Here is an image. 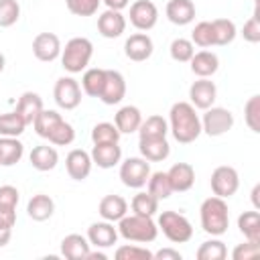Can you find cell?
<instances>
[{
  "label": "cell",
  "mask_w": 260,
  "mask_h": 260,
  "mask_svg": "<svg viewBox=\"0 0 260 260\" xmlns=\"http://www.w3.org/2000/svg\"><path fill=\"white\" fill-rule=\"evenodd\" d=\"M169 132L179 144H191L201 136V116L189 102H175L169 110Z\"/></svg>",
  "instance_id": "1"
},
{
  "label": "cell",
  "mask_w": 260,
  "mask_h": 260,
  "mask_svg": "<svg viewBox=\"0 0 260 260\" xmlns=\"http://www.w3.org/2000/svg\"><path fill=\"white\" fill-rule=\"evenodd\" d=\"M199 219H201V228L205 234L209 236H223L230 228V209H228V201L211 195L207 197L201 207H199Z\"/></svg>",
  "instance_id": "2"
},
{
  "label": "cell",
  "mask_w": 260,
  "mask_h": 260,
  "mask_svg": "<svg viewBox=\"0 0 260 260\" xmlns=\"http://www.w3.org/2000/svg\"><path fill=\"white\" fill-rule=\"evenodd\" d=\"M118 236H122L128 242H138V244H150L158 236V225L152 217L146 215H136V213H126L118 221Z\"/></svg>",
  "instance_id": "3"
},
{
  "label": "cell",
  "mask_w": 260,
  "mask_h": 260,
  "mask_svg": "<svg viewBox=\"0 0 260 260\" xmlns=\"http://www.w3.org/2000/svg\"><path fill=\"white\" fill-rule=\"evenodd\" d=\"M93 55V43L85 37H73L61 49V65L67 73L75 75L87 69Z\"/></svg>",
  "instance_id": "4"
},
{
  "label": "cell",
  "mask_w": 260,
  "mask_h": 260,
  "mask_svg": "<svg viewBox=\"0 0 260 260\" xmlns=\"http://www.w3.org/2000/svg\"><path fill=\"white\" fill-rule=\"evenodd\" d=\"M156 225H158V232H162L165 238L173 244H185L193 238L191 221L179 211H173V209L160 211L158 219H156Z\"/></svg>",
  "instance_id": "5"
},
{
  "label": "cell",
  "mask_w": 260,
  "mask_h": 260,
  "mask_svg": "<svg viewBox=\"0 0 260 260\" xmlns=\"http://www.w3.org/2000/svg\"><path fill=\"white\" fill-rule=\"evenodd\" d=\"M205 114L201 116V132H205L211 138L223 136L234 128V114L228 108L221 106H211L203 110Z\"/></svg>",
  "instance_id": "6"
},
{
  "label": "cell",
  "mask_w": 260,
  "mask_h": 260,
  "mask_svg": "<svg viewBox=\"0 0 260 260\" xmlns=\"http://www.w3.org/2000/svg\"><path fill=\"white\" fill-rule=\"evenodd\" d=\"M150 177V162L142 156H128L120 160V181L130 189H142Z\"/></svg>",
  "instance_id": "7"
},
{
  "label": "cell",
  "mask_w": 260,
  "mask_h": 260,
  "mask_svg": "<svg viewBox=\"0 0 260 260\" xmlns=\"http://www.w3.org/2000/svg\"><path fill=\"white\" fill-rule=\"evenodd\" d=\"M53 100L61 110H75L81 104V85L71 75L59 77L53 87Z\"/></svg>",
  "instance_id": "8"
},
{
  "label": "cell",
  "mask_w": 260,
  "mask_h": 260,
  "mask_svg": "<svg viewBox=\"0 0 260 260\" xmlns=\"http://www.w3.org/2000/svg\"><path fill=\"white\" fill-rule=\"evenodd\" d=\"M209 185H211L213 195H217L221 199H230L232 195H236V191L240 187V175H238V171L234 167L221 165V167L213 169Z\"/></svg>",
  "instance_id": "9"
},
{
  "label": "cell",
  "mask_w": 260,
  "mask_h": 260,
  "mask_svg": "<svg viewBox=\"0 0 260 260\" xmlns=\"http://www.w3.org/2000/svg\"><path fill=\"white\" fill-rule=\"evenodd\" d=\"M130 24L140 30V32H146L150 28L156 26L158 22V8L154 2L150 0H136L130 4Z\"/></svg>",
  "instance_id": "10"
},
{
  "label": "cell",
  "mask_w": 260,
  "mask_h": 260,
  "mask_svg": "<svg viewBox=\"0 0 260 260\" xmlns=\"http://www.w3.org/2000/svg\"><path fill=\"white\" fill-rule=\"evenodd\" d=\"M217 100V87L209 77H199L189 87V104L195 110H207Z\"/></svg>",
  "instance_id": "11"
},
{
  "label": "cell",
  "mask_w": 260,
  "mask_h": 260,
  "mask_svg": "<svg viewBox=\"0 0 260 260\" xmlns=\"http://www.w3.org/2000/svg\"><path fill=\"white\" fill-rule=\"evenodd\" d=\"M61 39L55 32H39L32 39V55L43 63H51L61 57Z\"/></svg>",
  "instance_id": "12"
},
{
  "label": "cell",
  "mask_w": 260,
  "mask_h": 260,
  "mask_svg": "<svg viewBox=\"0 0 260 260\" xmlns=\"http://www.w3.org/2000/svg\"><path fill=\"white\" fill-rule=\"evenodd\" d=\"M126 95V79L120 71L116 69H106V79H104V87L100 93V100L106 106H116L124 100Z\"/></svg>",
  "instance_id": "13"
},
{
  "label": "cell",
  "mask_w": 260,
  "mask_h": 260,
  "mask_svg": "<svg viewBox=\"0 0 260 260\" xmlns=\"http://www.w3.org/2000/svg\"><path fill=\"white\" fill-rule=\"evenodd\" d=\"M91 167H93V160L89 152H85L83 148H73L65 156V171L73 181H85L91 173Z\"/></svg>",
  "instance_id": "14"
},
{
  "label": "cell",
  "mask_w": 260,
  "mask_h": 260,
  "mask_svg": "<svg viewBox=\"0 0 260 260\" xmlns=\"http://www.w3.org/2000/svg\"><path fill=\"white\" fill-rule=\"evenodd\" d=\"M152 51H154V43L146 32H134L124 43V55L134 63H142L150 59Z\"/></svg>",
  "instance_id": "15"
},
{
  "label": "cell",
  "mask_w": 260,
  "mask_h": 260,
  "mask_svg": "<svg viewBox=\"0 0 260 260\" xmlns=\"http://www.w3.org/2000/svg\"><path fill=\"white\" fill-rule=\"evenodd\" d=\"M87 242L93 246V248H112L116 242H118V230L114 228L112 221H93L89 228H87Z\"/></svg>",
  "instance_id": "16"
},
{
  "label": "cell",
  "mask_w": 260,
  "mask_h": 260,
  "mask_svg": "<svg viewBox=\"0 0 260 260\" xmlns=\"http://www.w3.org/2000/svg\"><path fill=\"white\" fill-rule=\"evenodd\" d=\"M18 201H20V193L14 185H0V223L2 225L14 228Z\"/></svg>",
  "instance_id": "17"
},
{
  "label": "cell",
  "mask_w": 260,
  "mask_h": 260,
  "mask_svg": "<svg viewBox=\"0 0 260 260\" xmlns=\"http://www.w3.org/2000/svg\"><path fill=\"white\" fill-rule=\"evenodd\" d=\"M126 30V16L120 10H110L106 8L98 16V32L104 39H118Z\"/></svg>",
  "instance_id": "18"
},
{
  "label": "cell",
  "mask_w": 260,
  "mask_h": 260,
  "mask_svg": "<svg viewBox=\"0 0 260 260\" xmlns=\"http://www.w3.org/2000/svg\"><path fill=\"white\" fill-rule=\"evenodd\" d=\"M89 156L100 169H114L122 160V146L118 142H100L93 144Z\"/></svg>",
  "instance_id": "19"
},
{
  "label": "cell",
  "mask_w": 260,
  "mask_h": 260,
  "mask_svg": "<svg viewBox=\"0 0 260 260\" xmlns=\"http://www.w3.org/2000/svg\"><path fill=\"white\" fill-rule=\"evenodd\" d=\"M167 177L173 187V193H185L195 185V169L189 162H175L167 171Z\"/></svg>",
  "instance_id": "20"
},
{
  "label": "cell",
  "mask_w": 260,
  "mask_h": 260,
  "mask_svg": "<svg viewBox=\"0 0 260 260\" xmlns=\"http://www.w3.org/2000/svg\"><path fill=\"white\" fill-rule=\"evenodd\" d=\"M138 150L140 156L148 162H162L171 154V144L165 138H138Z\"/></svg>",
  "instance_id": "21"
},
{
  "label": "cell",
  "mask_w": 260,
  "mask_h": 260,
  "mask_svg": "<svg viewBox=\"0 0 260 260\" xmlns=\"http://www.w3.org/2000/svg\"><path fill=\"white\" fill-rule=\"evenodd\" d=\"M195 4L193 0H169L165 14L169 18V22L177 24V26H187L195 20Z\"/></svg>",
  "instance_id": "22"
},
{
  "label": "cell",
  "mask_w": 260,
  "mask_h": 260,
  "mask_svg": "<svg viewBox=\"0 0 260 260\" xmlns=\"http://www.w3.org/2000/svg\"><path fill=\"white\" fill-rule=\"evenodd\" d=\"M43 108H45L43 106V98L37 91H22L18 102H16V110L14 112L24 120L26 126H30L35 122V118L41 114Z\"/></svg>",
  "instance_id": "23"
},
{
  "label": "cell",
  "mask_w": 260,
  "mask_h": 260,
  "mask_svg": "<svg viewBox=\"0 0 260 260\" xmlns=\"http://www.w3.org/2000/svg\"><path fill=\"white\" fill-rule=\"evenodd\" d=\"M91 250V244L81 234H69L61 240V256L67 260H85Z\"/></svg>",
  "instance_id": "24"
},
{
  "label": "cell",
  "mask_w": 260,
  "mask_h": 260,
  "mask_svg": "<svg viewBox=\"0 0 260 260\" xmlns=\"http://www.w3.org/2000/svg\"><path fill=\"white\" fill-rule=\"evenodd\" d=\"M28 160H30V167L41 171V173H47V171H53L59 162V152L55 146H49V144H39L30 150L28 154Z\"/></svg>",
  "instance_id": "25"
},
{
  "label": "cell",
  "mask_w": 260,
  "mask_h": 260,
  "mask_svg": "<svg viewBox=\"0 0 260 260\" xmlns=\"http://www.w3.org/2000/svg\"><path fill=\"white\" fill-rule=\"evenodd\" d=\"M98 213L106 221H120L128 213V201L122 195H106L98 205Z\"/></svg>",
  "instance_id": "26"
},
{
  "label": "cell",
  "mask_w": 260,
  "mask_h": 260,
  "mask_svg": "<svg viewBox=\"0 0 260 260\" xmlns=\"http://www.w3.org/2000/svg\"><path fill=\"white\" fill-rule=\"evenodd\" d=\"M189 63H191V71L197 77H211L219 69V57L213 51H207V49L193 53Z\"/></svg>",
  "instance_id": "27"
},
{
  "label": "cell",
  "mask_w": 260,
  "mask_h": 260,
  "mask_svg": "<svg viewBox=\"0 0 260 260\" xmlns=\"http://www.w3.org/2000/svg\"><path fill=\"white\" fill-rule=\"evenodd\" d=\"M114 124H116V128H118L120 134L138 132V128L142 124V112L136 106H122L114 114Z\"/></svg>",
  "instance_id": "28"
},
{
  "label": "cell",
  "mask_w": 260,
  "mask_h": 260,
  "mask_svg": "<svg viewBox=\"0 0 260 260\" xmlns=\"http://www.w3.org/2000/svg\"><path fill=\"white\" fill-rule=\"evenodd\" d=\"M26 213L35 221H47L55 213V201L47 193H37L26 203Z\"/></svg>",
  "instance_id": "29"
},
{
  "label": "cell",
  "mask_w": 260,
  "mask_h": 260,
  "mask_svg": "<svg viewBox=\"0 0 260 260\" xmlns=\"http://www.w3.org/2000/svg\"><path fill=\"white\" fill-rule=\"evenodd\" d=\"M24 154V144L16 136H0V167L16 165Z\"/></svg>",
  "instance_id": "30"
},
{
  "label": "cell",
  "mask_w": 260,
  "mask_h": 260,
  "mask_svg": "<svg viewBox=\"0 0 260 260\" xmlns=\"http://www.w3.org/2000/svg\"><path fill=\"white\" fill-rule=\"evenodd\" d=\"M238 230L250 242H260V213L258 209L244 211L238 215Z\"/></svg>",
  "instance_id": "31"
},
{
  "label": "cell",
  "mask_w": 260,
  "mask_h": 260,
  "mask_svg": "<svg viewBox=\"0 0 260 260\" xmlns=\"http://www.w3.org/2000/svg\"><path fill=\"white\" fill-rule=\"evenodd\" d=\"M104 79H106V69H102V67L85 69L81 75V91L87 93L89 98H100Z\"/></svg>",
  "instance_id": "32"
},
{
  "label": "cell",
  "mask_w": 260,
  "mask_h": 260,
  "mask_svg": "<svg viewBox=\"0 0 260 260\" xmlns=\"http://www.w3.org/2000/svg\"><path fill=\"white\" fill-rule=\"evenodd\" d=\"M167 134H169V122L158 114L142 120L138 128V138H165Z\"/></svg>",
  "instance_id": "33"
},
{
  "label": "cell",
  "mask_w": 260,
  "mask_h": 260,
  "mask_svg": "<svg viewBox=\"0 0 260 260\" xmlns=\"http://www.w3.org/2000/svg\"><path fill=\"white\" fill-rule=\"evenodd\" d=\"M63 120V116L57 112V110H41V114L35 118V122H32V128H35V132H37V136H41V138H49V134L55 130V126L59 124Z\"/></svg>",
  "instance_id": "34"
},
{
  "label": "cell",
  "mask_w": 260,
  "mask_h": 260,
  "mask_svg": "<svg viewBox=\"0 0 260 260\" xmlns=\"http://www.w3.org/2000/svg\"><path fill=\"white\" fill-rule=\"evenodd\" d=\"M211 28H213V39H215L217 47H225V45L234 43V39L238 37V28H236L234 20H230V18L211 20Z\"/></svg>",
  "instance_id": "35"
},
{
  "label": "cell",
  "mask_w": 260,
  "mask_h": 260,
  "mask_svg": "<svg viewBox=\"0 0 260 260\" xmlns=\"http://www.w3.org/2000/svg\"><path fill=\"white\" fill-rule=\"evenodd\" d=\"M132 213L136 215H146V217H154L158 211V199L154 195H150L148 191H138L132 201H130Z\"/></svg>",
  "instance_id": "36"
},
{
  "label": "cell",
  "mask_w": 260,
  "mask_h": 260,
  "mask_svg": "<svg viewBox=\"0 0 260 260\" xmlns=\"http://www.w3.org/2000/svg\"><path fill=\"white\" fill-rule=\"evenodd\" d=\"M146 191H148L150 195H154L158 201L169 199L171 193H173V187H171V183H169L167 173H165V171H154V173H150V177H148V181H146Z\"/></svg>",
  "instance_id": "37"
},
{
  "label": "cell",
  "mask_w": 260,
  "mask_h": 260,
  "mask_svg": "<svg viewBox=\"0 0 260 260\" xmlns=\"http://www.w3.org/2000/svg\"><path fill=\"white\" fill-rule=\"evenodd\" d=\"M197 260H223L228 256V248L221 240H217L215 236H211V240H205L199 248H197Z\"/></svg>",
  "instance_id": "38"
},
{
  "label": "cell",
  "mask_w": 260,
  "mask_h": 260,
  "mask_svg": "<svg viewBox=\"0 0 260 260\" xmlns=\"http://www.w3.org/2000/svg\"><path fill=\"white\" fill-rule=\"evenodd\" d=\"M195 53V45L191 43V39H183V37H177L171 41L169 45V55L173 61L177 63H189L191 57Z\"/></svg>",
  "instance_id": "39"
},
{
  "label": "cell",
  "mask_w": 260,
  "mask_h": 260,
  "mask_svg": "<svg viewBox=\"0 0 260 260\" xmlns=\"http://www.w3.org/2000/svg\"><path fill=\"white\" fill-rule=\"evenodd\" d=\"M26 124L16 112H6L0 114V136H20L24 132Z\"/></svg>",
  "instance_id": "40"
},
{
  "label": "cell",
  "mask_w": 260,
  "mask_h": 260,
  "mask_svg": "<svg viewBox=\"0 0 260 260\" xmlns=\"http://www.w3.org/2000/svg\"><path fill=\"white\" fill-rule=\"evenodd\" d=\"M49 144H53V146H69L73 140H75V128L63 118L57 126H55V130L49 134Z\"/></svg>",
  "instance_id": "41"
},
{
  "label": "cell",
  "mask_w": 260,
  "mask_h": 260,
  "mask_svg": "<svg viewBox=\"0 0 260 260\" xmlns=\"http://www.w3.org/2000/svg\"><path fill=\"white\" fill-rule=\"evenodd\" d=\"M120 132L116 128L114 122H98L91 128V142L100 144V142H120Z\"/></svg>",
  "instance_id": "42"
},
{
  "label": "cell",
  "mask_w": 260,
  "mask_h": 260,
  "mask_svg": "<svg viewBox=\"0 0 260 260\" xmlns=\"http://www.w3.org/2000/svg\"><path fill=\"white\" fill-rule=\"evenodd\" d=\"M191 43L201 47V49H209L215 45V39H213V28H211V22L209 20H201L195 24L193 32H191Z\"/></svg>",
  "instance_id": "43"
},
{
  "label": "cell",
  "mask_w": 260,
  "mask_h": 260,
  "mask_svg": "<svg viewBox=\"0 0 260 260\" xmlns=\"http://www.w3.org/2000/svg\"><path fill=\"white\" fill-rule=\"evenodd\" d=\"M244 122L252 132H260V95H252L244 104Z\"/></svg>",
  "instance_id": "44"
},
{
  "label": "cell",
  "mask_w": 260,
  "mask_h": 260,
  "mask_svg": "<svg viewBox=\"0 0 260 260\" xmlns=\"http://www.w3.org/2000/svg\"><path fill=\"white\" fill-rule=\"evenodd\" d=\"M20 18L18 0H0V28H8L16 24Z\"/></svg>",
  "instance_id": "45"
},
{
  "label": "cell",
  "mask_w": 260,
  "mask_h": 260,
  "mask_svg": "<svg viewBox=\"0 0 260 260\" xmlns=\"http://www.w3.org/2000/svg\"><path fill=\"white\" fill-rule=\"evenodd\" d=\"M116 260H152V252L142 248V246H134V244H124L120 248H116L114 252Z\"/></svg>",
  "instance_id": "46"
},
{
  "label": "cell",
  "mask_w": 260,
  "mask_h": 260,
  "mask_svg": "<svg viewBox=\"0 0 260 260\" xmlns=\"http://www.w3.org/2000/svg\"><path fill=\"white\" fill-rule=\"evenodd\" d=\"M102 0H65V6L75 16H93Z\"/></svg>",
  "instance_id": "47"
},
{
  "label": "cell",
  "mask_w": 260,
  "mask_h": 260,
  "mask_svg": "<svg viewBox=\"0 0 260 260\" xmlns=\"http://www.w3.org/2000/svg\"><path fill=\"white\" fill-rule=\"evenodd\" d=\"M258 254H260V242H250V240H246V242H242V244H238V246L234 248L232 258H234V260H252V258H256Z\"/></svg>",
  "instance_id": "48"
},
{
  "label": "cell",
  "mask_w": 260,
  "mask_h": 260,
  "mask_svg": "<svg viewBox=\"0 0 260 260\" xmlns=\"http://www.w3.org/2000/svg\"><path fill=\"white\" fill-rule=\"evenodd\" d=\"M240 35L244 37V41L248 43H260V20H258V12L254 10V14L244 22Z\"/></svg>",
  "instance_id": "49"
},
{
  "label": "cell",
  "mask_w": 260,
  "mask_h": 260,
  "mask_svg": "<svg viewBox=\"0 0 260 260\" xmlns=\"http://www.w3.org/2000/svg\"><path fill=\"white\" fill-rule=\"evenodd\" d=\"M183 254L175 248H162L158 252H152V260H181Z\"/></svg>",
  "instance_id": "50"
},
{
  "label": "cell",
  "mask_w": 260,
  "mask_h": 260,
  "mask_svg": "<svg viewBox=\"0 0 260 260\" xmlns=\"http://www.w3.org/2000/svg\"><path fill=\"white\" fill-rule=\"evenodd\" d=\"M102 2L106 4V8H110V10H120V12L130 6V0H102Z\"/></svg>",
  "instance_id": "51"
},
{
  "label": "cell",
  "mask_w": 260,
  "mask_h": 260,
  "mask_svg": "<svg viewBox=\"0 0 260 260\" xmlns=\"http://www.w3.org/2000/svg\"><path fill=\"white\" fill-rule=\"evenodd\" d=\"M12 238V228H6L0 223V248H4Z\"/></svg>",
  "instance_id": "52"
},
{
  "label": "cell",
  "mask_w": 260,
  "mask_h": 260,
  "mask_svg": "<svg viewBox=\"0 0 260 260\" xmlns=\"http://www.w3.org/2000/svg\"><path fill=\"white\" fill-rule=\"evenodd\" d=\"M258 193H260V185H254V189H252V205H254V209H260V201H258Z\"/></svg>",
  "instance_id": "53"
},
{
  "label": "cell",
  "mask_w": 260,
  "mask_h": 260,
  "mask_svg": "<svg viewBox=\"0 0 260 260\" xmlns=\"http://www.w3.org/2000/svg\"><path fill=\"white\" fill-rule=\"evenodd\" d=\"M106 258H108V256H106L104 252H100V248H95V252L89 250V254H87L85 260H106Z\"/></svg>",
  "instance_id": "54"
},
{
  "label": "cell",
  "mask_w": 260,
  "mask_h": 260,
  "mask_svg": "<svg viewBox=\"0 0 260 260\" xmlns=\"http://www.w3.org/2000/svg\"><path fill=\"white\" fill-rule=\"evenodd\" d=\"M4 67H6V57H4V53H0V73L4 71Z\"/></svg>",
  "instance_id": "55"
}]
</instances>
